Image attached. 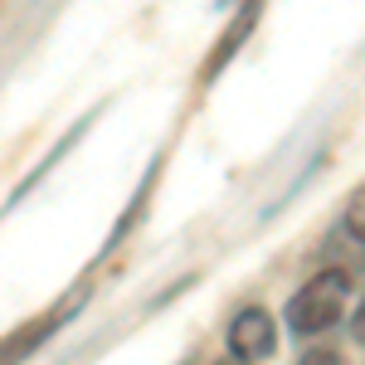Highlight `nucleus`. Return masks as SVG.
Here are the masks:
<instances>
[{
    "label": "nucleus",
    "mask_w": 365,
    "mask_h": 365,
    "mask_svg": "<svg viewBox=\"0 0 365 365\" xmlns=\"http://www.w3.org/2000/svg\"><path fill=\"white\" fill-rule=\"evenodd\" d=\"M346 292H351V273H341V268L317 273L307 287L292 292V302H287V331L317 336V331L336 327L341 312H346Z\"/></svg>",
    "instance_id": "f257e3e1"
},
{
    "label": "nucleus",
    "mask_w": 365,
    "mask_h": 365,
    "mask_svg": "<svg viewBox=\"0 0 365 365\" xmlns=\"http://www.w3.org/2000/svg\"><path fill=\"white\" fill-rule=\"evenodd\" d=\"M351 336H356V341L365 346V302L356 307V317H351Z\"/></svg>",
    "instance_id": "0eeeda50"
},
{
    "label": "nucleus",
    "mask_w": 365,
    "mask_h": 365,
    "mask_svg": "<svg viewBox=\"0 0 365 365\" xmlns=\"http://www.w3.org/2000/svg\"><path fill=\"white\" fill-rule=\"evenodd\" d=\"M346 234L365 249V190H356V195L346 200Z\"/></svg>",
    "instance_id": "39448f33"
},
{
    "label": "nucleus",
    "mask_w": 365,
    "mask_h": 365,
    "mask_svg": "<svg viewBox=\"0 0 365 365\" xmlns=\"http://www.w3.org/2000/svg\"><path fill=\"white\" fill-rule=\"evenodd\" d=\"M78 302H83V292H73V297H68L58 312H49V317H39V322L20 327V331H10V336L0 341V365H25L29 356H34V351L54 336V331L68 322V317H73V312H78Z\"/></svg>",
    "instance_id": "7ed1b4c3"
},
{
    "label": "nucleus",
    "mask_w": 365,
    "mask_h": 365,
    "mask_svg": "<svg viewBox=\"0 0 365 365\" xmlns=\"http://www.w3.org/2000/svg\"><path fill=\"white\" fill-rule=\"evenodd\" d=\"M297 365H346V361H341L336 351H327V346H317V351H302V361H297Z\"/></svg>",
    "instance_id": "423d86ee"
},
{
    "label": "nucleus",
    "mask_w": 365,
    "mask_h": 365,
    "mask_svg": "<svg viewBox=\"0 0 365 365\" xmlns=\"http://www.w3.org/2000/svg\"><path fill=\"white\" fill-rule=\"evenodd\" d=\"M225 341L244 365H253V361H268L278 351V327H273V317L263 307H244V312H234Z\"/></svg>",
    "instance_id": "f03ea898"
},
{
    "label": "nucleus",
    "mask_w": 365,
    "mask_h": 365,
    "mask_svg": "<svg viewBox=\"0 0 365 365\" xmlns=\"http://www.w3.org/2000/svg\"><path fill=\"white\" fill-rule=\"evenodd\" d=\"M253 25H258V0H249V5H244V10L234 15V25L225 29V39H220V44L210 49V63L200 68V78H205V83L225 73V63H229V58H234V54H239V44H244V39H249V34H253Z\"/></svg>",
    "instance_id": "20e7f679"
}]
</instances>
